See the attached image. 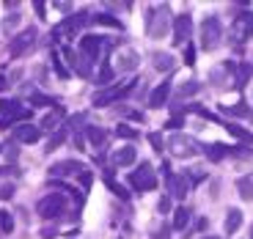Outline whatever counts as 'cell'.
<instances>
[{
  "label": "cell",
  "mask_w": 253,
  "mask_h": 239,
  "mask_svg": "<svg viewBox=\"0 0 253 239\" xmlns=\"http://www.w3.org/2000/svg\"><path fill=\"white\" fill-rule=\"evenodd\" d=\"M171 94H173L171 80H163L157 88L149 94V107H154V110H157V107H165V105H168V96H171Z\"/></svg>",
  "instance_id": "cell-14"
},
{
  "label": "cell",
  "mask_w": 253,
  "mask_h": 239,
  "mask_svg": "<svg viewBox=\"0 0 253 239\" xmlns=\"http://www.w3.org/2000/svg\"><path fill=\"white\" fill-rule=\"evenodd\" d=\"M105 184H108V187L113 190V193L119 195V198H129V193H126V187H124V184H119V182H116V179H113V173H110V170H108V173H105Z\"/></svg>",
  "instance_id": "cell-31"
},
{
  "label": "cell",
  "mask_w": 253,
  "mask_h": 239,
  "mask_svg": "<svg viewBox=\"0 0 253 239\" xmlns=\"http://www.w3.org/2000/svg\"><path fill=\"white\" fill-rule=\"evenodd\" d=\"M182 124H184V116H182V113H173L171 119L165 121V129L171 132V129H179V126H182Z\"/></svg>",
  "instance_id": "cell-36"
},
{
  "label": "cell",
  "mask_w": 253,
  "mask_h": 239,
  "mask_svg": "<svg viewBox=\"0 0 253 239\" xmlns=\"http://www.w3.org/2000/svg\"><path fill=\"white\" fill-rule=\"evenodd\" d=\"M129 184H132L138 193H149V190L157 187V176H154V168L149 162H140L138 168L129 173Z\"/></svg>",
  "instance_id": "cell-9"
},
{
  "label": "cell",
  "mask_w": 253,
  "mask_h": 239,
  "mask_svg": "<svg viewBox=\"0 0 253 239\" xmlns=\"http://www.w3.org/2000/svg\"><path fill=\"white\" fill-rule=\"evenodd\" d=\"M165 187H168V195H173L176 201H182L184 195L190 193L187 182H184L182 173H171V176H165Z\"/></svg>",
  "instance_id": "cell-15"
},
{
  "label": "cell",
  "mask_w": 253,
  "mask_h": 239,
  "mask_svg": "<svg viewBox=\"0 0 253 239\" xmlns=\"http://www.w3.org/2000/svg\"><path fill=\"white\" fill-rule=\"evenodd\" d=\"M248 39H253V11H240L228 28V41L231 44H245Z\"/></svg>",
  "instance_id": "cell-4"
},
{
  "label": "cell",
  "mask_w": 253,
  "mask_h": 239,
  "mask_svg": "<svg viewBox=\"0 0 253 239\" xmlns=\"http://www.w3.org/2000/svg\"><path fill=\"white\" fill-rule=\"evenodd\" d=\"M173 19H171V8L165 6V3H157L146 11V31L152 39H163L165 33L171 31Z\"/></svg>",
  "instance_id": "cell-1"
},
{
  "label": "cell",
  "mask_w": 253,
  "mask_h": 239,
  "mask_svg": "<svg viewBox=\"0 0 253 239\" xmlns=\"http://www.w3.org/2000/svg\"><path fill=\"white\" fill-rule=\"evenodd\" d=\"M184 63H187V66H193V63H196V47H193V44L184 47Z\"/></svg>",
  "instance_id": "cell-39"
},
{
  "label": "cell",
  "mask_w": 253,
  "mask_h": 239,
  "mask_svg": "<svg viewBox=\"0 0 253 239\" xmlns=\"http://www.w3.org/2000/svg\"><path fill=\"white\" fill-rule=\"evenodd\" d=\"M28 121L31 119V110L22 107L19 102H8V99H0V129H8L14 121Z\"/></svg>",
  "instance_id": "cell-7"
},
{
  "label": "cell",
  "mask_w": 253,
  "mask_h": 239,
  "mask_svg": "<svg viewBox=\"0 0 253 239\" xmlns=\"http://www.w3.org/2000/svg\"><path fill=\"white\" fill-rule=\"evenodd\" d=\"M94 22H96V25H110V28H116V31H121V22H119V19H113V14H96Z\"/></svg>",
  "instance_id": "cell-33"
},
{
  "label": "cell",
  "mask_w": 253,
  "mask_h": 239,
  "mask_svg": "<svg viewBox=\"0 0 253 239\" xmlns=\"http://www.w3.org/2000/svg\"><path fill=\"white\" fill-rule=\"evenodd\" d=\"M240 226H242V212L237 206H231L226 212V223H223V228H226V234L228 237H234L237 231H240Z\"/></svg>",
  "instance_id": "cell-20"
},
{
  "label": "cell",
  "mask_w": 253,
  "mask_h": 239,
  "mask_svg": "<svg viewBox=\"0 0 253 239\" xmlns=\"http://www.w3.org/2000/svg\"><path fill=\"white\" fill-rule=\"evenodd\" d=\"M201 154L209 159V162H220V159L231 157V146H226V143H207V146H201Z\"/></svg>",
  "instance_id": "cell-16"
},
{
  "label": "cell",
  "mask_w": 253,
  "mask_h": 239,
  "mask_svg": "<svg viewBox=\"0 0 253 239\" xmlns=\"http://www.w3.org/2000/svg\"><path fill=\"white\" fill-rule=\"evenodd\" d=\"M171 28L176 36V44H190V39H193V17L190 14H176Z\"/></svg>",
  "instance_id": "cell-12"
},
{
  "label": "cell",
  "mask_w": 253,
  "mask_h": 239,
  "mask_svg": "<svg viewBox=\"0 0 253 239\" xmlns=\"http://www.w3.org/2000/svg\"><path fill=\"white\" fill-rule=\"evenodd\" d=\"M11 228H14V217L8 212H0V231L3 234H11Z\"/></svg>",
  "instance_id": "cell-35"
},
{
  "label": "cell",
  "mask_w": 253,
  "mask_h": 239,
  "mask_svg": "<svg viewBox=\"0 0 253 239\" xmlns=\"http://www.w3.org/2000/svg\"><path fill=\"white\" fill-rule=\"evenodd\" d=\"M8 88V80H6V77H3V75H0V94H3V91H6Z\"/></svg>",
  "instance_id": "cell-44"
},
{
  "label": "cell",
  "mask_w": 253,
  "mask_h": 239,
  "mask_svg": "<svg viewBox=\"0 0 253 239\" xmlns=\"http://www.w3.org/2000/svg\"><path fill=\"white\" fill-rule=\"evenodd\" d=\"M198 36H201V50L212 52L220 47L223 41V25H220V19L215 17V14H209V17H204L201 28H198Z\"/></svg>",
  "instance_id": "cell-3"
},
{
  "label": "cell",
  "mask_w": 253,
  "mask_h": 239,
  "mask_svg": "<svg viewBox=\"0 0 253 239\" xmlns=\"http://www.w3.org/2000/svg\"><path fill=\"white\" fill-rule=\"evenodd\" d=\"M0 151H3V146H0Z\"/></svg>",
  "instance_id": "cell-48"
},
{
  "label": "cell",
  "mask_w": 253,
  "mask_h": 239,
  "mask_svg": "<svg viewBox=\"0 0 253 239\" xmlns=\"http://www.w3.org/2000/svg\"><path fill=\"white\" fill-rule=\"evenodd\" d=\"M85 22H88V14H85V11L72 14V17H66L58 28H52V39H58V41H61L63 36H77V33H80V28L85 25Z\"/></svg>",
  "instance_id": "cell-11"
},
{
  "label": "cell",
  "mask_w": 253,
  "mask_h": 239,
  "mask_svg": "<svg viewBox=\"0 0 253 239\" xmlns=\"http://www.w3.org/2000/svg\"><path fill=\"white\" fill-rule=\"evenodd\" d=\"M168 206H171V201H168V198H163V201H160V212H168Z\"/></svg>",
  "instance_id": "cell-43"
},
{
  "label": "cell",
  "mask_w": 253,
  "mask_h": 239,
  "mask_svg": "<svg viewBox=\"0 0 253 239\" xmlns=\"http://www.w3.org/2000/svg\"><path fill=\"white\" fill-rule=\"evenodd\" d=\"M110 159H113V165H119V168H126V165H132L135 159H138V151H135L132 146H121V149H116L113 154H110Z\"/></svg>",
  "instance_id": "cell-17"
},
{
  "label": "cell",
  "mask_w": 253,
  "mask_h": 239,
  "mask_svg": "<svg viewBox=\"0 0 253 239\" xmlns=\"http://www.w3.org/2000/svg\"><path fill=\"white\" fill-rule=\"evenodd\" d=\"M72 173H88V168L83 162H77V159H63V162H55L50 168V176L55 179V176H72Z\"/></svg>",
  "instance_id": "cell-13"
},
{
  "label": "cell",
  "mask_w": 253,
  "mask_h": 239,
  "mask_svg": "<svg viewBox=\"0 0 253 239\" xmlns=\"http://www.w3.org/2000/svg\"><path fill=\"white\" fill-rule=\"evenodd\" d=\"M85 138L91 140V143L96 146V149H99V146H105V129H102V126H85Z\"/></svg>",
  "instance_id": "cell-27"
},
{
  "label": "cell",
  "mask_w": 253,
  "mask_h": 239,
  "mask_svg": "<svg viewBox=\"0 0 253 239\" xmlns=\"http://www.w3.org/2000/svg\"><path fill=\"white\" fill-rule=\"evenodd\" d=\"M223 126H226V129L234 135L237 140H242V143H253V132H248V129H242V126H237V124H228V121Z\"/></svg>",
  "instance_id": "cell-29"
},
{
  "label": "cell",
  "mask_w": 253,
  "mask_h": 239,
  "mask_svg": "<svg viewBox=\"0 0 253 239\" xmlns=\"http://www.w3.org/2000/svg\"><path fill=\"white\" fill-rule=\"evenodd\" d=\"M63 209H66V198H63V193H47L44 198L36 203L39 217H44V220H55V217H61Z\"/></svg>",
  "instance_id": "cell-6"
},
{
  "label": "cell",
  "mask_w": 253,
  "mask_h": 239,
  "mask_svg": "<svg viewBox=\"0 0 253 239\" xmlns=\"http://www.w3.org/2000/svg\"><path fill=\"white\" fill-rule=\"evenodd\" d=\"M165 149H171L173 157H196V154H201V143H198L196 138H190V135H182V132H173L171 138H168V146Z\"/></svg>",
  "instance_id": "cell-5"
},
{
  "label": "cell",
  "mask_w": 253,
  "mask_h": 239,
  "mask_svg": "<svg viewBox=\"0 0 253 239\" xmlns=\"http://www.w3.org/2000/svg\"><path fill=\"white\" fill-rule=\"evenodd\" d=\"M251 119H253V110H251Z\"/></svg>",
  "instance_id": "cell-47"
},
{
  "label": "cell",
  "mask_w": 253,
  "mask_h": 239,
  "mask_svg": "<svg viewBox=\"0 0 253 239\" xmlns=\"http://www.w3.org/2000/svg\"><path fill=\"white\" fill-rule=\"evenodd\" d=\"M14 138L19 140V143H36L39 138H42V129H39L36 124H22L14 129Z\"/></svg>",
  "instance_id": "cell-18"
},
{
  "label": "cell",
  "mask_w": 253,
  "mask_h": 239,
  "mask_svg": "<svg viewBox=\"0 0 253 239\" xmlns=\"http://www.w3.org/2000/svg\"><path fill=\"white\" fill-rule=\"evenodd\" d=\"M113 75H116L113 66H110V63H102V66H99V75H96V82L108 88V85H113Z\"/></svg>",
  "instance_id": "cell-28"
},
{
  "label": "cell",
  "mask_w": 253,
  "mask_h": 239,
  "mask_svg": "<svg viewBox=\"0 0 253 239\" xmlns=\"http://www.w3.org/2000/svg\"><path fill=\"white\" fill-rule=\"evenodd\" d=\"M110 50H113V41H105L102 36H83L80 39V58L88 63V66L96 61H102Z\"/></svg>",
  "instance_id": "cell-2"
},
{
  "label": "cell",
  "mask_w": 253,
  "mask_h": 239,
  "mask_svg": "<svg viewBox=\"0 0 253 239\" xmlns=\"http://www.w3.org/2000/svg\"><path fill=\"white\" fill-rule=\"evenodd\" d=\"M251 239H253V228H251Z\"/></svg>",
  "instance_id": "cell-46"
},
{
  "label": "cell",
  "mask_w": 253,
  "mask_h": 239,
  "mask_svg": "<svg viewBox=\"0 0 253 239\" xmlns=\"http://www.w3.org/2000/svg\"><path fill=\"white\" fill-rule=\"evenodd\" d=\"M63 140H66V132H63V129H61V132H55V135H52V138H50V143H47V149H44V151H55L58 146L63 143Z\"/></svg>",
  "instance_id": "cell-37"
},
{
  "label": "cell",
  "mask_w": 253,
  "mask_h": 239,
  "mask_svg": "<svg viewBox=\"0 0 253 239\" xmlns=\"http://www.w3.org/2000/svg\"><path fill=\"white\" fill-rule=\"evenodd\" d=\"M201 239H223V237H215V234H204Z\"/></svg>",
  "instance_id": "cell-45"
},
{
  "label": "cell",
  "mask_w": 253,
  "mask_h": 239,
  "mask_svg": "<svg viewBox=\"0 0 253 239\" xmlns=\"http://www.w3.org/2000/svg\"><path fill=\"white\" fill-rule=\"evenodd\" d=\"M11 193H14V184H3V187H0V201H8Z\"/></svg>",
  "instance_id": "cell-42"
},
{
  "label": "cell",
  "mask_w": 253,
  "mask_h": 239,
  "mask_svg": "<svg viewBox=\"0 0 253 239\" xmlns=\"http://www.w3.org/2000/svg\"><path fill=\"white\" fill-rule=\"evenodd\" d=\"M152 63H154V69H160V72H173V55L171 52H154Z\"/></svg>",
  "instance_id": "cell-23"
},
{
  "label": "cell",
  "mask_w": 253,
  "mask_h": 239,
  "mask_svg": "<svg viewBox=\"0 0 253 239\" xmlns=\"http://www.w3.org/2000/svg\"><path fill=\"white\" fill-rule=\"evenodd\" d=\"M171 231L173 228H171V223H168V226H163L157 234H154V239H171Z\"/></svg>",
  "instance_id": "cell-41"
},
{
  "label": "cell",
  "mask_w": 253,
  "mask_h": 239,
  "mask_svg": "<svg viewBox=\"0 0 253 239\" xmlns=\"http://www.w3.org/2000/svg\"><path fill=\"white\" fill-rule=\"evenodd\" d=\"M182 176H184V182H187V187H190V184L196 187V184H201L204 179H207V173H204V170H193V168H190L187 173H182Z\"/></svg>",
  "instance_id": "cell-32"
},
{
  "label": "cell",
  "mask_w": 253,
  "mask_h": 239,
  "mask_svg": "<svg viewBox=\"0 0 253 239\" xmlns=\"http://www.w3.org/2000/svg\"><path fill=\"white\" fill-rule=\"evenodd\" d=\"M149 140H152V146H154V151H165V143H163V135H157V132H152V135H149Z\"/></svg>",
  "instance_id": "cell-40"
},
{
  "label": "cell",
  "mask_w": 253,
  "mask_h": 239,
  "mask_svg": "<svg viewBox=\"0 0 253 239\" xmlns=\"http://www.w3.org/2000/svg\"><path fill=\"white\" fill-rule=\"evenodd\" d=\"M226 116H237V119H245V116H251V107L245 105V102H237V105H223L220 107Z\"/></svg>",
  "instance_id": "cell-25"
},
{
  "label": "cell",
  "mask_w": 253,
  "mask_h": 239,
  "mask_svg": "<svg viewBox=\"0 0 253 239\" xmlns=\"http://www.w3.org/2000/svg\"><path fill=\"white\" fill-rule=\"evenodd\" d=\"M198 91H201V85H198L196 80H187L184 85H179V88L173 91V96H176V99H184V96H196Z\"/></svg>",
  "instance_id": "cell-26"
},
{
  "label": "cell",
  "mask_w": 253,
  "mask_h": 239,
  "mask_svg": "<svg viewBox=\"0 0 253 239\" xmlns=\"http://www.w3.org/2000/svg\"><path fill=\"white\" fill-rule=\"evenodd\" d=\"M251 75H253V66H251V63H237V66H234V75H231V85H234V88H245L248 80H251Z\"/></svg>",
  "instance_id": "cell-19"
},
{
  "label": "cell",
  "mask_w": 253,
  "mask_h": 239,
  "mask_svg": "<svg viewBox=\"0 0 253 239\" xmlns=\"http://www.w3.org/2000/svg\"><path fill=\"white\" fill-rule=\"evenodd\" d=\"M237 193H240L242 201H253V170L237 179Z\"/></svg>",
  "instance_id": "cell-22"
},
{
  "label": "cell",
  "mask_w": 253,
  "mask_h": 239,
  "mask_svg": "<svg viewBox=\"0 0 253 239\" xmlns=\"http://www.w3.org/2000/svg\"><path fill=\"white\" fill-rule=\"evenodd\" d=\"M36 44H39L36 28H25L22 33H17V36H14V41H11V55L25 58V55H31V52L36 50Z\"/></svg>",
  "instance_id": "cell-10"
},
{
  "label": "cell",
  "mask_w": 253,
  "mask_h": 239,
  "mask_svg": "<svg viewBox=\"0 0 253 239\" xmlns=\"http://www.w3.org/2000/svg\"><path fill=\"white\" fill-rule=\"evenodd\" d=\"M61 119H63V107L58 105V107H52L50 116H44L39 121V129H55V124H61Z\"/></svg>",
  "instance_id": "cell-24"
},
{
  "label": "cell",
  "mask_w": 253,
  "mask_h": 239,
  "mask_svg": "<svg viewBox=\"0 0 253 239\" xmlns=\"http://www.w3.org/2000/svg\"><path fill=\"white\" fill-rule=\"evenodd\" d=\"M31 102H33L36 107H58V102L52 99V96L42 94V91H31Z\"/></svg>",
  "instance_id": "cell-30"
},
{
  "label": "cell",
  "mask_w": 253,
  "mask_h": 239,
  "mask_svg": "<svg viewBox=\"0 0 253 239\" xmlns=\"http://www.w3.org/2000/svg\"><path fill=\"white\" fill-rule=\"evenodd\" d=\"M190 217H193V212H190L187 206H176L173 220H171V228H173V231H184V228L190 226Z\"/></svg>",
  "instance_id": "cell-21"
},
{
  "label": "cell",
  "mask_w": 253,
  "mask_h": 239,
  "mask_svg": "<svg viewBox=\"0 0 253 239\" xmlns=\"http://www.w3.org/2000/svg\"><path fill=\"white\" fill-rule=\"evenodd\" d=\"M135 77L132 80H126V82H121V85H108L105 91H99V94H94V105L96 107H105V105H113V102H119V99H124L129 91L135 88Z\"/></svg>",
  "instance_id": "cell-8"
},
{
  "label": "cell",
  "mask_w": 253,
  "mask_h": 239,
  "mask_svg": "<svg viewBox=\"0 0 253 239\" xmlns=\"http://www.w3.org/2000/svg\"><path fill=\"white\" fill-rule=\"evenodd\" d=\"M116 135H119V138H129V140H135V138H138V132H135V129H132V126H119V129H116Z\"/></svg>",
  "instance_id": "cell-38"
},
{
  "label": "cell",
  "mask_w": 253,
  "mask_h": 239,
  "mask_svg": "<svg viewBox=\"0 0 253 239\" xmlns=\"http://www.w3.org/2000/svg\"><path fill=\"white\" fill-rule=\"evenodd\" d=\"M138 66V55L132 50L129 52H121V69H135Z\"/></svg>",
  "instance_id": "cell-34"
}]
</instances>
